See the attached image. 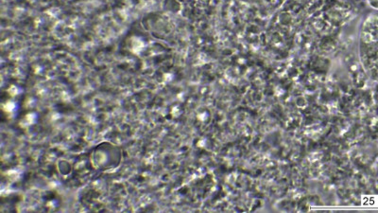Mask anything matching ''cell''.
<instances>
[{"instance_id": "obj_1", "label": "cell", "mask_w": 378, "mask_h": 213, "mask_svg": "<svg viewBox=\"0 0 378 213\" xmlns=\"http://www.w3.org/2000/svg\"><path fill=\"white\" fill-rule=\"evenodd\" d=\"M359 57L362 67L372 80L378 82V15H368L359 34Z\"/></svg>"}, {"instance_id": "obj_2", "label": "cell", "mask_w": 378, "mask_h": 213, "mask_svg": "<svg viewBox=\"0 0 378 213\" xmlns=\"http://www.w3.org/2000/svg\"><path fill=\"white\" fill-rule=\"evenodd\" d=\"M368 2H369V4L371 5L372 8L378 10V0H368Z\"/></svg>"}]
</instances>
